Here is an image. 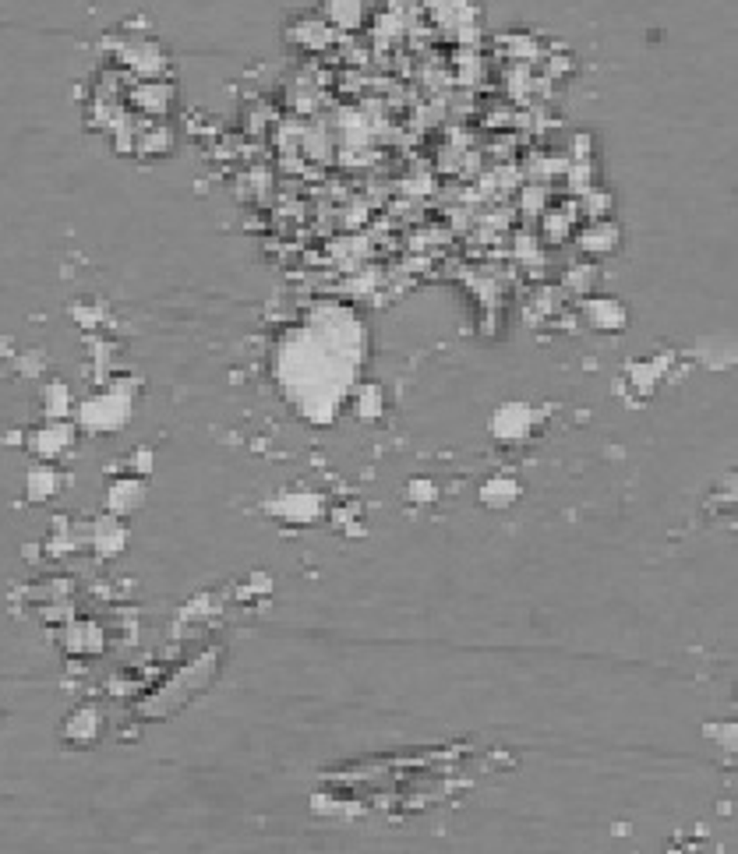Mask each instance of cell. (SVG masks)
<instances>
[{
  "mask_svg": "<svg viewBox=\"0 0 738 854\" xmlns=\"http://www.w3.org/2000/svg\"><path fill=\"white\" fill-rule=\"evenodd\" d=\"M325 22L339 29H357L364 22V4L361 0H329L325 4Z\"/></svg>",
  "mask_w": 738,
  "mask_h": 854,
  "instance_id": "cell-1",
  "label": "cell"
},
{
  "mask_svg": "<svg viewBox=\"0 0 738 854\" xmlns=\"http://www.w3.org/2000/svg\"><path fill=\"white\" fill-rule=\"evenodd\" d=\"M625 322V315H622V308L615 304V301H597L594 304V325H601V329H615V325H622Z\"/></svg>",
  "mask_w": 738,
  "mask_h": 854,
  "instance_id": "cell-2",
  "label": "cell"
},
{
  "mask_svg": "<svg viewBox=\"0 0 738 854\" xmlns=\"http://www.w3.org/2000/svg\"><path fill=\"white\" fill-rule=\"evenodd\" d=\"M587 237H594V244H597L594 251H611V247L618 244V233H615V230H611L608 222H594Z\"/></svg>",
  "mask_w": 738,
  "mask_h": 854,
  "instance_id": "cell-3",
  "label": "cell"
}]
</instances>
